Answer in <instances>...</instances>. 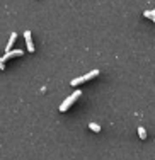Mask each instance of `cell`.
Returning <instances> with one entry per match:
<instances>
[{
	"label": "cell",
	"instance_id": "obj_3",
	"mask_svg": "<svg viewBox=\"0 0 155 160\" xmlns=\"http://www.w3.org/2000/svg\"><path fill=\"white\" fill-rule=\"evenodd\" d=\"M14 56H22V51H21V49H14V51H7L5 55L2 56V60H0V63H5L7 60L14 58Z\"/></svg>",
	"mask_w": 155,
	"mask_h": 160
},
{
	"label": "cell",
	"instance_id": "obj_9",
	"mask_svg": "<svg viewBox=\"0 0 155 160\" xmlns=\"http://www.w3.org/2000/svg\"><path fill=\"white\" fill-rule=\"evenodd\" d=\"M152 14H153V16H152V19H153V21H155V9L152 10Z\"/></svg>",
	"mask_w": 155,
	"mask_h": 160
},
{
	"label": "cell",
	"instance_id": "obj_4",
	"mask_svg": "<svg viewBox=\"0 0 155 160\" xmlns=\"http://www.w3.org/2000/svg\"><path fill=\"white\" fill-rule=\"evenodd\" d=\"M24 38H26V44H28V49L31 53H34V44H32V39H31V31H26L24 32Z\"/></svg>",
	"mask_w": 155,
	"mask_h": 160
},
{
	"label": "cell",
	"instance_id": "obj_6",
	"mask_svg": "<svg viewBox=\"0 0 155 160\" xmlns=\"http://www.w3.org/2000/svg\"><path fill=\"white\" fill-rule=\"evenodd\" d=\"M138 135H140V138H142V140L147 138V131H145V128H143V126L138 128Z\"/></svg>",
	"mask_w": 155,
	"mask_h": 160
},
{
	"label": "cell",
	"instance_id": "obj_1",
	"mask_svg": "<svg viewBox=\"0 0 155 160\" xmlns=\"http://www.w3.org/2000/svg\"><path fill=\"white\" fill-rule=\"evenodd\" d=\"M82 96V92H80V90H75V92L73 94H72V96L70 97H67L65 99V101H63L62 102V106H60V111H62V112H65V111H68V109H70V106L72 104H73V102L75 101H77V99L78 97H80Z\"/></svg>",
	"mask_w": 155,
	"mask_h": 160
},
{
	"label": "cell",
	"instance_id": "obj_7",
	"mask_svg": "<svg viewBox=\"0 0 155 160\" xmlns=\"http://www.w3.org/2000/svg\"><path fill=\"white\" fill-rule=\"evenodd\" d=\"M89 128L92 129V131H96V133L101 131V126H99V124H96V123H89Z\"/></svg>",
	"mask_w": 155,
	"mask_h": 160
},
{
	"label": "cell",
	"instance_id": "obj_5",
	"mask_svg": "<svg viewBox=\"0 0 155 160\" xmlns=\"http://www.w3.org/2000/svg\"><path fill=\"white\" fill-rule=\"evenodd\" d=\"M16 38H17V34H16V32H12V34H10V39L7 41V48H5V53H7V51H10V48H12V44H14V41H16Z\"/></svg>",
	"mask_w": 155,
	"mask_h": 160
},
{
	"label": "cell",
	"instance_id": "obj_2",
	"mask_svg": "<svg viewBox=\"0 0 155 160\" xmlns=\"http://www.w3.org/2000/svg\"><path fill=\"white\" fill-rule=\"evenodd\" d=\"M99 75V70H92V72H89V73H85V75H82V77H77V78H73L72 80V85H80V83H84L87 82V80H90V78H94V77H97Z\"/></svg>",
	"mask_w": 155,
	"mask_h": 160
},
{
	"label": "cell",
	"instance_id": "obj_8",
	"mask_svg": "<svg viewBox=\"0 0 155 160\" xmlns=\"http://www.w3.org/2000/svg\"><path fill=\"white\" fill-rule=\"evenodd\" d=\"M143 16H145V17H148V19H152L153 14H152V10H145V12H143Z\"/></svg>",
	"mask_w": 155,
	"mask_h": 160
}]
</instances>
